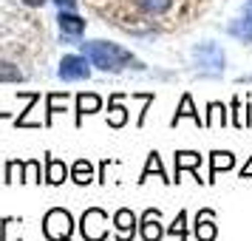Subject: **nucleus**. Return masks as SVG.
Returning <instances> with one entry per match:
<instances>
[{"label":"nucleus","mask_w":252,"mask_h":241,"mask_svg":"<svg viewBox=\"0 0 252 241\" xmlns=\"http://www.w3.org/2000/svg\"><path fill=\"white\" fill-rule=\"evenodd\" d=\"M46 103H48V119H46V125L51 122V116L60 114V111H65V103H68V94H48L46 97Z\"/></svg>","instance_id":"22"},{"label":"nucleus","mask_w":252,"mask_h":241,"mask_svg":"<svg viewBox=\"0 0 252 241\" xmlns=\"http://www.w3.org/2000/svg\"><path fill=\"white\" fill-rule=\"evenodd\" d=\"M80 233L85 241H105L108 239V213L99 207H88L80 218Z\"/></svg>","instance_id":"4"},{"label":"nucleus","mask_w":252,"mask_h":241,"mask_svg":"<svg viewBox=\"0 0 252 241\" xmlns=\"http://www.w3.org/2000/svg\"><path fill=\"white\" fill-rule=\"evenodd\" d=\"M23 171H26V162L14 159L6 165V173H3V182H23Z\"/></svg>","instance_id":"23"},{"label":"nucleus","mask_w":252,"mask_h":241,"mask_svg":"<svg viewBox=\"0 0 252 241\" xmlns=\"http://www.w3.org/2000/svg\"><path fill=\"white\" fill-rule=\"evenodd\" d=\"M65 179H68V165L54 159V156H46V182L48 184H63Z\"/></svg>","instance_id":"17"},{"label":"nucleus","mask_w":252,"mask_h":241,"mask_svg":"<svg viewBox=\"0 0 252 241\" xmlns=\"http://www.w3.org/2000/svg\"><path fill=\"white\" fill-rule=\"evenodd\" d=\"M96 111H102L99 94H77V125L82 122L85 114H96Z\"/></svg>","instance_id":"14"},{"label":"nucleus","mask_w":252,"mask_h":241,"mask_svg":"<svg viewBox=\"0 0 252 241\" xmlns=\"http://www.w3.org/2000/svg\"><path fill=\"white\" fill-rule=\"evenodd\" d=\"M232 168H235V153H229V150H213L210 153V179L207 182L213 184L218 173L232 171Z\"/></svg>","instance_id":"11"},{"label":"nucleus","mask_w":252,"mask_h":241,"mask_svg":"<svg viewBox=\"0 0 252 241\" xmlns=\"http://www.w3.org/2000/svg\"><path fill=\"white\" fill-rule=\"evenodd\" d=\"M227 34L241 40V43H252V0H247L241 17H235V20L227 26Z\"/></svg>","instance_id":"10"},{"label":"nucleus","mask_w":252,"mask_h":241,"mask_svg":"<svg viewBox=\"0 0 252 241\" xmlns=\"http://www.w3.org/2000/svg\"><path fill=\"white\" fill-rule=\"evenodd\" d=\"M57 23H60V32H63L65 37H80L82 32H85V20H82L77 12H65V9H60Z\"/></svg>","instance_id":"12"},{"label":"nucleus","mask_w":252,"mask_h":241,"mask_svg":"<svg viewBox=\"0 0 252 241\" xmlns=\"http://www.w3.org/2000/svg\"><path fill=\"white\" fill-rule=\"evenodd\" d=\"M227 122H229L227 105L224 103H210L207 105V116H204L207 128H227Z\"/></svg>","instance_id":"16"},{"label":"nucleus","mask_w":252,"mask_h":241,"mask_svg":"<svg viewBox=\"0 0 252 241\" xmlns=\"http://www.w3.org/2000/svg\"><path fill=\"white\" fill-rule=\"evenodd\" d=\"M170 3L173 0H136V6L148 14H164L170 9Z\"/></svg>","instance_id":"21"},{"label":"nucleus","mask_w":252,"mask_h":241,"mask_svg":"<svg viewBox=\"0 0 252 241\" xmlns=\"http://www.w3.org/2000/svg\"><path fill=\"white\" fill-rule=\"evenodd\" d=\"M193 236L198 241H216L218 239V227H216V210H198L195 213V221H193Z\"/></svg>","instance_id":"8"},{"label":"nucleus","mask_w":252,"mask_h":241,"mask_svg":"<svg viewBox=\"0 0 252 241\" xmlns=\"http://www.w3.org/2000/svg\"><path fill=\"white\" fill-rule=\"evenodd\" d=\"M114 230H116V241H133V236H136V230H139L136 213L127 210V207L116 210L114 213Z\"/></svg>","instance_id":"9"},{"label":"nucleus","mask_w":252,"mask_h":241,"mask_svg":"<svg viewBox=\"0 0 252 241\" xmlns=\"http://www.w3.org/2000/svg\"><path fill=\"white\" fill-rule=\"evenodd\" d=\"M238 176H241V179H247V182H252V156L247 159V165L241 168V173H238Z\"/></svg>","instance_id":"26"},{"label":"nucleus","mask_w":252,"mask_h":241,"mask_svg":"<svg viewBox=\"0 0 252 241\" xmlns=\"http://www.w3.org/2000/svg\"><path fill=\"white\" fill-rule=\"evenodd\" d=\"M88 77H91V60L85 54H65L60 60V80L77 82V80H88Z\"/></svg>","instance_id":"5"},{"label":"nucleus","mask_w":252,"mask_h":241,"mask_svg":"<svg viewBox=\"0 0 252 241\" xmlns=\"http://www.w3.org/2000/svg\"><path fill=\"white\" fill-rule=\"evenodd\" d=\"M127 122V108L122 105V94H114L108 103V125L111 128H122Z\"/></svg>","instance_id":"15"},{"label":"nucleus","mask_w":252,"mask_h":241,"mask_svg":"<svg viewBox=\"0 0 252 241\" xmlns=\"http://www.w3.org/2000/svg\"><path fill=\"white\" fill-rule=\"evenodd\" d=\"M43 236L48 241H71V236H74V218H71L68 210H63V207L48 210L46 218H43Z\"/></svg>","instance_id":"3"},{"label":"nucleus","mask_w":252,"mask_h":241,"mask_svg":"<svg viewBox=\"0 0 252 241\" xmlns=\"http://www.w3.org/2000/svg\"><path fill=\"white\" fill-rule=\"evenodd\" d=\"M167 236H173V239H179V241H187V210L176 213L173 224L167 227Z\"/></svg>","instance_id":"20"},{"label":"nucleus","mask_w":252,"mask_h":241,"mask_svg":"<svg viewBox=\"0 0 252 241\" xmlns=\"http://www.w3.org/2000/svg\"><path fill=\"white\" fill-rule=\"evenodd\" d=\"M164 233L167 230L161 227V210L148 207L142 213V218H139V236H142V241H161Z\"/></svg>","instance_id":"7"},{"label":"nucleus","mask_w":252,"mask_h":241,"mask_svg":"<svg viewBox=\"0 0 252 241\" xmlns=\"http://www.w3.org/2000/svg\"><path fill=\"white\" fill-rule=\"evenodd\" d=\"M0 80H20V71L9 69V66H0Z\"/></svg>","instance_id":"25"},{"label":"nucleus","mask_w":252,"mask_h":241,"mask_svg":"<svg viewBox=\"0 0 252 241\" xmlns=\"http://www.w3.org/2000/svg\"><path fill=\"white\" fill-rule=\"evenodd\" d=\"M153 173H159V179H161V182H173L170 176L164 173V165H161V156L156 153V150H150V156H148V165H145V171H142V179H139V182H148V179L153 176Z\"/></svg>","instance_id":"18"},{"label":"nucleus","mask_w":252,"mask_h":241,"mask_svg":"<svg viewBox=\"0 0 252 241\" xmlns=\"http://www.w3.org/2000/svg\"><path fill=\"white\" fill-rule=\"evenodd\" d=\"M23 182H32V184L43 182V179H40V162H37V159H29V162H26V171H23Z\"/></svg>","instance_id":"24"},{"label":"nucleus","mask_w":252,"mask_h":241,"mask_svg":"<svg viewBox=\"0 0 252 241\" xmlns=\"http://www.w3.org/2000/svg\"><path fill=\"white\" fill-rule=\"evenodd\" d=\"M201 162H204V156H201L198 150H176V173H173V182H182V173H184V171H190L195 182L204 184L201 173H198Z\"/></svg>","instance_id":"6"},{"label":"nucleus","mask_w":252,"mask_h":241,"mask_svg":"<svg viewBox=\"0 0 252 241\" xmlns=\"http://www.w3.org/2000/svg\"><path fill=\"white\" fill-rule=\"evenodd\" d=\"M82 54L91 60V66L99 71H125V69H145L127 48L116 46V43H105V40H94V43H82Z\"/></svg>","instance_id":"1"},{"label":"nucleus","mask_w":252,"mask_h":241,"mask_svg":"<svg viewBox=\"0 0 252 241\" xmlns=\"http://www.w3.org/2000/svg\"><path fill=\"white\" fill-rule=\"evenodd\" d=\"M54 3H57L60 9H65V12H74L77 9V0H54Z\"/></svg>","instance_id":"27"},{"label":"nucleus","mask_w":252,"mask_h":241,"mask_svg":"<svg viewBox=\"0 0 252 241\" xmlns=\"http://www.w3.org/2000/svg\"><path fill=\"white\" fill-rule=\"evenodd\" d=\"M71 179L77 184H91L94 182V165L88 159H77L71 168Z\"/></svg>","instance_id":"19"},{"label":"nucleus","mask_w":252,"mask_h":241,"mask_svg":"<svg viewBox=\"0 0 252 241\" xmlns=\"http://www.w3.org/2000/svg\"><path fill=\"white\" fill-rule=\"evenodd\" d=\"M193 63L198 71H204L207 77H218L224 66H227V54H224V48L218 46L216 40H204V43H198L193 48Z\"/></svg>","instance_id":"2"},{"label":"nucleus","mask_w":252,"mask_h":241,"mask_svg":"<svg viewBox=\"0 0 252 241\" xmlns=\"http://www.w3.org/2000/svg\"><path fill=\"white\" fill-rule=\"evenodd\" d=\"M182 119H193L198 128H204V116H198V111H195V105H193V97L190 94H184L182 97V103H179V111L173 114V119H170V125L176 128Z\"/></svg>","instance_id":"13"},{"label":"nucleus","mask_w":252,"mask_h":241,"mask_svg":"<svg viewBox=\"0 0 252 241\" xmlns=\"http://www.w3.org/2000/svg\"><path fill=\"white\" fill-rule=\"evenodd\" d=\"M26 6H43V3H46V0H23Z\"/></svg>","instance_id":"28"}]
</instances>
